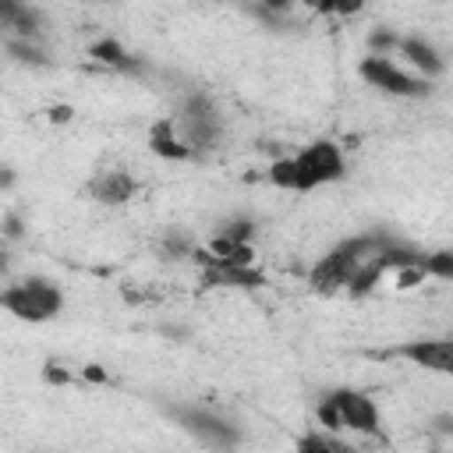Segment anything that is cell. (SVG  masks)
<instances>
[{
    "label": "cell",
    "instance_id": "2e32d148",
    "mask_svg": "<svg viewBox=\"0 0 453 453\" xmlns=\"http://www.w3.org/2000/svg\"><path fill=\"white\" fill-rule=\"evenodd\" d=\"M42 375H46V382H60V386H64V382H71V375H67L60 365H53V361L46 365V372H42Z\"/></svg>",
    "mask_w": 453,
    "mask_h": 453
},
{
    "label": "cell",
    "instance_id": "ac0fdd59",
    "mask_svg": "<svg viewBox=\"0 0 453 453\" xmlns=\"http://www.w3.org/2000/svg\"><path fill=\"white\" fill-rule=\"evenodd\" d=\"M85 379H92V382H106V375H103V368L99 365H85V372H81Z\"/></svg>",
    "mask_w": 453,
    "mask_h": 453
},
{
    "label": "cell",
    "instance_id": "4fadbf2b",
    "mask_svg": "<svg viewBox=\"0 0 453 453\" xmlns=\"http://www.w3.org/2000/svg\"><path fill=\"white\" fill-rule=\"evenodd\" d=\"M265 177H269V184H276V188H283V191H301V173H297V159H294V156L276 159V163L265 170Z\"/></svg>",
    "mask_w": 453,
    "mask_h": 453
},
{
    "label": "cell",
    "instance_id": "9a60e30c",
    "mask_svg": "<svg viewBox=\"0 0 453 453\" xmlns=\"http://www.w3.org/2000/svg\"><path fill=\"white\" fill-rule=\"evenodd\" d=\"M297 446L301 449H340L343 453V442L340 439H326V435H304Z\"/></svg>",
    "mask_w": 453,
    "mask_h": 453
},
{
    "label": "cell",
    "instance_id": "7c38bea8",
    "mask_svg": "<svg viewBox=\"0 0 453 453\" xmlns=\"http://www.w3.org/2000/svg\"><path fill=\"white\" fill-rule=\"evenodd\" d=\"M88 53H92L99 64L113 67V71H138V60H134L131 53H124V46L113 42V39H99V42H92Z\"/></svg>",
    "mask_w": 453,
    "mask_h": 453
},
{
    "label": "cell",
    "instance_id": "5b68a950",
    "mask_svg": "<svg viewBox=\"0 0 453 453\" xmlns=\"http://www.w3.org/2000/svg\"><path fill=\"white\" fill-rule=\"evenodd\" d=\"M329 400L340 414V428L361 432V435H379V407L372 396H365L357 389H333Z\"/></svg>",
    "mask_w": 453,
    "mask_h": 453
},
{
    "label": "cell",
    "instance_id": "30bf717a",
    "mask_svg": "<svg viewBox=\"0 0 453 453\" xmlns=\"http://www.w3.org/2000/svg\"><path fill=\"white\" fill-rule=\"evenodd\" d=\"M149 149H152L156 156H163V159H191V156H195V152L180 142L173 120H156V124H152V131H149Z\"/></svg>",
    "mask_w": 453,
    "mask_h": 453
},
{
    "label": "cell",
    "instance_id": "9c48e42d",
    "mask_svg": "<svg viewBox=\"0 0 453 453\" xmlns=\"http://www.w3.org/2000/svg\"><path fill=\"white\" fill-rule=\"evenodd\" d=\"M0 18H4V28L11 32V39H39L42 35L39 11L28 7L25 0H0Z\"/></svg>",
    "mask_w": 453,
    "mask_h": 453
},
{
    "label": "cell",
    "instance_id": "6da1fadb",
    "mask_svg": "<svg viewBox=\"0 0 453 453\" xmlns=\"http://www.w3.org/2000/svg\"><path fill=\"white\" fill-rule=\"evenodd\" d=\"M0 301L11 315H18L25 322H46L64 308V294L42 276H25L21 283H11L0 294Z\"/></svg>",
    "mask_w": 453,
    "mask_h": 453
},
{
    "label": "cell",
    "instance_id": "52a82bcc",
    "mask_svg": "<svg viewBox=\"0 0 453 453\" xmlns=\"http://www.w3.org/2000/svg\"><path fill=\"white\" fill-rule=\"evenodd\" d=\"M177 421H180L198 442H205V446H234V442H237V432H234L223 418H216V414H209V411L188 407V411H177Z\"/></svg>",
    "mask_w": 453,
    "mask_h": 453
},
{
    "label": "cell",
    "instance_id": "8992f818",
    "mask_svg": "<svg viewBox=\"0 0 453 453\" xmlns=\"http://www.w3.org/2000/svg\"><path fill=\"white\" fill-rule=\"evenodd\" d=\"M393 357H403V361H411L414 368H425V372L453 375V336L449 340H411V343L396 347Z\"/></svg>",
    "mask_w": 453,
    "mask_h": 453
},
{
    "label": "cell",
    "instance_id": "277c9868",
    "mask_svg": "<svg viewBox=\"0 0 453 453\" xmlns=\"http://www.w3.org/2000/svg\"><path fill=\"white\" fill-rule=\"evenodd\" d=\"M297 173H301V191H311L319 184H329L343 173V156L333 142H311L297 156Z\"/></svg>",
    "mask_w": 453,
    "mask_h": 453
},
{
    "label": "cell",
    "instance_id": "7a4b0ae2",
    "mask_svg": "<svg viewBox=\"0 0 453 453\" xmlns=\"http://www.w3.org/2000/svg\"><path fill=\"white\" fill-rule=\"evenodd\" d=\"M173 127H177L180 142L198 156L202 149L216 145V138H219V113H216V106L202 92H191L180 103V110L173 117Z\"/></svg>",
    "mask_w": 453,
    "mask_h": 453
},
{
    "label": "cell",
    "instance_id": "8fae6325",
    "mask_svg": "<svg viewBox=\"0 0 453 453\" xmlns=\"http://www.w3.org/2000/svg\"><path fill=\"white\" fill-rule=\"evenodd\" d=\"M396 53H400L407 64H414L421 74H439V71H442V57H439L425 39H400Z\"/></svg>",
    "mask_w": 453,
    "mask_h": 453
},
{
    "label": "cell",
    "instance_id": "5bb4252c",
    "mask_svg": "<svg viewBox=\"0 0 453 453\" xmlns=\"http://www.w3.org/2000/svg\"><path fill=\"white\" fill-rule=\"evenodd\" d=\"M421 265L428 273V280H453V251H432V255H421Z\"/></svg>",
    "mask_w": 453,
    "mask_h": 453
},
{
    "label": "cell",
    "instance_id": "ba28073f",
    "mask_svg": "<svg viewBox=\"0 0 453 453\" xmlns=\"http://www.w3.org/2000/svg\"><path fill=\"white\" fill-rule=\"evenodd\" d=\"M134 191H138V180H134L127 170H99V173L88 180V195H92L96 202H106V205H120V202H127Z\"/></svg>",
    "mask_w": 453,
    "mask_h": 453
},
{
    "label": "cell",
    "instance_id": "e0dca14e",
    "mask_svg": "<svg viewBox=\"0 0 453 453\" xmlns=\"http://www.w3.org/2000/svg\"><path fill=\"white\" fill-rule=\"evenodd\" d=\"M71 113H74V110L60 103V106H53V110H50V120H53V124H67V120H71Z\"/></svg>",
    "mask_w": 453,
    "mask_h": 453
},
{
    "label": "cell",
    "instance_id": "3957f363",
    "mask_svg": "<svg viewBox=\"0 0 453 453\" xmlns=\"http://www.w3.org/2000/svg\"><path fill=\"white\" fill-rule=\"evenodd\" d=\"M357 74H361L372 88H379V92H386V96H400V99H421V96H428V81H425V78H411L403 67H396L393 60L375 57V53H368V57L361 60Z\"/></svg>",
    "mask_w": 453,
    "mask_h": 453
}]
</instances>
